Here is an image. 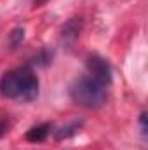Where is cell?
<instances>
[{
	"mask_svg": "<svg viewBox=\"0 0 148 150\" xmlns=\"http://www.w3.org/2000/svg\"><path fill=\"white\" fill-rule=\"evenodd\" d=\"M0 93L9 100L32 101L38 94V77L30 67H19L0 79Z\"/></svg>",
	"mask_w": 148,
	"mask_h": 150,
	"instance_id": "obj_1",
	"label": "cell"
},
{
	"mask_svg": "<svg viewBox=\"0 0 148 150\" xmlns=\"http://www.w3.org/2000/svg\"><path fill=\"white\" fill-rule=\"evenodd\" d=\"M70 96L77 105L85 108H99L108 100V87L101 82L91 79L89 75H82L70 87Z\"/></svg>",
	"mask_w": 148,
	"mask_h": 150,
	"instance_id": "obj_2",
	"label": "cell"
},
{
	"mask_svg": "<svg viewBox=\"0 0 148 150\" xmlns=\"http://www.w3.org/2000/svg\"><path fill=\"white\" fill-rule=\"evenodd\" d=\"M85 68H87V74L91 79L101 82L103 86L110 87L111 86V67L110 63L99 56H91L85 63Z\"/></svg>",
	"mask_w": 148,
	"mask_h": 150,
	"instance_id": "obj_3",
	"label": "cell"
},
{
	"mask_svg": "<svg viewBox=\"0 0 148 150\" xmlns=\"http://www.w3.org/2000/svg\"><path fill=\"white\" fill-rule=\"evenodd\" d=\"M52 131V124L51 122H44V124H38V126H33L28 133H26V140L32 142V143H40L44 142L49 133Z\"/></svg>",
	"mask_w": 148,
	"mask_h": 150,
	"instance_id": "obj_4",
	"label": "cell"
},
{
	"mask_svg": "<svg viewBox=\"0 0 148 150\" xmlns=\"http://www.w3.org/2000/svg\"><path fill=\"white\" fill-rule=\"evenodd\" d=\"M78 32H80V21H78V19H72V21H68V23L65 25V28H63V38H65V40H66V38L73 40V38H77Z\"/></svg>",
	"mask_w": 148,
	"mask_h": 150,
	"instance_id": "obj_5",
	"label": "cell"
},
{
	"mask_svg": "<svg viewBox=\"0 0 148 150\" xmlns=\"http://www.w3.org/2000/svg\"><path fill=\"white\" fill-rule=\"evenodd\" d=\"M80 122H72L70 126H66V127H61L58 133H56V140H65V138H70V136H73L75 133L80 129Z\"/></svg>",
	"mask_w": 148,
	"mask_h": 150,
	"instance_id": "obj_6",
	"label": "cell"
},
{
	"mask_svg": "<svg viewBox=\"0 0 148 150\" xmlns=\"http://www.w3.org/2000/svg\"><path fill=\"white\" fill-rule=\"evenodd\" d=\"M23 37H25V30L23 28H16L12 33H11V38H12V45H18L19 44V40H23Z\"/></svg>",
	"mask_w": 148,
	"mask_h": 150,
	"instance_id": "obj_7",
	"label": "cell"
},
{
	"mask_svg": "<svg viewBox=\"0 0 148 150\" xmlns=\"http://www.w3.org/2000/svg\"><path fill=\"white\" fill-rule=\"evenodd\" d=\"M47 0H33V4H35V7H38V5H42V4H45Z\"/></svg>",
	"mask_w": 148,
	"mask_h": 150,
	"instance_id": "obj_8",
	"label": "cell"
},
{
	"mask_svg": "<svg viewBox=\"0 0 148 150\" xmlns=\"http://www.w3.org/2000/svg\"><path fill=\"white\" fill-rule=\"evenodd\" d=\"M4 129H5V124H4V122H2V124H0V136H2V134H4Z\"/></svg>",
	"mask_w": 148,
	"mask_h": 150,
	"instance_id": "obj_9",
	"label": "cell"
}]
</instances>
